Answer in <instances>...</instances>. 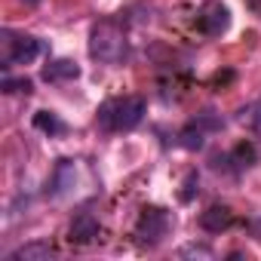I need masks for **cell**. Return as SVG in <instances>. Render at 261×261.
Instances as JSON below:
<instances>
[{"label":"cell","mask_w":261,"mask_h":261,"mask_svg":"<svg viewBox=\"0 0 261 261\" xmlns=\"http://www.w3.org/2000/svg\"><path fill=\"white\" fill-rule=\"evenodd\" d=\"M89 56L98 62H123L126 59V34L117 22H98L89 34Z\"/></svg>","instance_id":"cell-1"},{"label":"cell","mask_w":261,"mask_h":261,"mask_svg":"<svg viewBox=\"0 0 261 261\" xmlns=\"http://www.w3.org/2000/svg\"><path fill=\"white\" fill-rule=\"evenodd\" d=\"M43 53V43L37 37H13L10 31H4V65H31L37 56Z\"/></svg>","instance_id":"cell-2"},{"label":"cell","mask_w":261,"mask_h":261,"mask_svg":"<svg viewBox=\"0 0 261 261\" xmlns=\"http://www.w3.org/2000/svg\"><path fill=\"white\" fill-rule=\"evenodd\" d=\"M166 230H169V218H166L163 209H145V212L139 215V224H136L139 243L154 246V243H160V240L166 237Z\"/></svg>","instance_id":"cell-3"},{"label":"cell","mask_w":261,"mask_h":261,"mask_svg":"<svg viewBox=\"0 0 261 261\" xmlns=\"http://www.w3.org/2000/svg\"><path fill=\"white\" fill-rule=\"evenodd\" d=\"M145 117V101L139 95H129V98H120L114 101V129L117 133H129L136 129Z\"/></svg>","instance_id":"cell-4"},{"label":"cell","mask_w":261,"mask_h":261,"mask_svg":"<svg viewBox=\"0 0 261 261\" xmlns=\"http://www.w3.org/2000/svg\"><path fill=\"white\" fill-rule=\"evenodd\" d=\"M227 25H230V13H227V7H221V4H209V7L200 13V31H203L206 37L224 34Z\"/></svg>","instance_id":"cell-5"},{"label":"cell","mask_w":261,"mask_h":261,"mask_svg":"<svg viewBox=\"0 0 261 261\" xmlns=\"http://www.w3.org/2000/svg\"><path fill=\"white\" fill-rule=\"evenodd\" d=\"M230 224H233V212H230L227 206H221V203L209 206V209L200 215V227L209 230V233H221V230H227Z\"/></svg>","instance_id":"cell-6"},{"label":"cell","mask_w":261,"mask_h":261,"mask_svg":"<svg viewBox=\"0 0 261 261\" xmlns=\"http://www.w3.org/2000/svg\"><path fill=\"white\" fill-rule=\"evenodd\" d=\"M53 255H56V246L49 240H34V243H25L16 252H10V261H49Z\"/></svg>","instance_id":"cell-7"},{"label":"cell","mask_w":261,"mask_h":261,"mask_svg":"<svg viewBox=\"0 0 261 261\" xmlns=\"http://www.w3.org/2000/svg\"><path fill=\"white\" fill-rule=\"evenodd\" d=\"M98 237V221L92 218V215H77L74 221H71V243H77V246H86V243H92Z\"/></svg>","instance_id":"cell-8"},{"label":"cell","mask_w":261,"mask_h":261,"mask_svg":"<svg viewBox=\"0 0 261 261\" xmlns=\"http://www.w3.org/2000/svg\"><path fill=\"white\" fill-rule=\"evenodd\" d=\"M80 77V68L71 62V59H53L46 68H43V80L46 83H59V80H74Z\"/></svg>","instance_id":"cell-9"},{"label":"cell","mask_w":261,"mask_h":261,"mask_svg":"<svg viewBox=\"0 0 261 261\" xmlns=\"http://www.w3.org/2000/svg\"><path fill=\"white\" fill-rule=\"evenodd\" d=\"M71 188H74V163H71V160H62V163L56 166V175H53V188H49V194H53V197H65Z\"/></svg>","instance_id":"cell-10"},{"label":"cell","mask_w":261,"mask_h":261,"mask_svg":"<svg viewBox=\"0 0 261 261\" xmlns=\"http://www.w3.org/2000/svg\"><path fill=\"white\" fill-rule=\"evenodd\" d=\"M178 145L188 148V151H200V148L206 145V139H203V126H197V123L185 126V129H181V136H178Z\"/></svg>","instance_id":"cell-11"},{"label":"cell","mask_w":261,"mask_h":261,"mask_svg":"<svg viewBox=\"0 0 261 261\" xmlns=\"http://www.w3.org/2000/svg\"><path fill=\"white\" fill-rule=\"evenodd\" d=\"M34 126L40 129V133H49V136L65 133V123H62L56 114H49V111H37V114H34Z\"/></svg>","instance_id":"cell-12"},{"label":"cell","mask_w":261,"mask_h":261,"mask_svg":"<svg viewBox=\"0 0 261 261\" xmlns=\"http://www.w3.org/2000/svg\"><path fill=\"white\" fill-rule=\"evenodd\" d=\"M237 120H240L243 126H249V129H258V133H261V101H255V105L243 108Z\"/></svg>","instance_id":"cell-13"},{"label":"cell","mask_w":261,"mask_h":261,"mask_svg":"<svg viewBox=\"0 0 261 261\" xmlns=\"http://www.w3.org/2000/svg\"><path fill=\"white\" fill-rule=\"evenodd\" d=\"M31 89H34V83L28 77H19V80L16 77H4V92H25L28 95Z\"/></svg>","instance_id":"cell-14"},{"label":"cell","mask_w":261,"mask_h":261,"mask_svg":"<svg viewBox=\"0 0 261 261\" xmlns=\"http://www.w3.org/2000/svg\"><path fill=\"white\" fill-rule=\"evenodd\" d=\"M98 126L105 133H114V101H105L98 108Z\"/></svg>","instance_id":"cell-15"},{"label":"cell","mask_w":261,"mask_h":261,"mask_svg":"<svg viewBox=\"0 0 261 261\" xmlns=\"http://www.w3.org/2000/svg\"><path fill=\"white\" fill-rule=\"evenodd\" d=\"M233 160H237V166H252L255 163V148L252 145H240L233 151Z\"/></svg>","instance_id":"cell-16"},{"label":"cell","mask_w":261,"mask_h":261,"mask_svg":"<svg viewBox=\"0 0 261 261\" xmlns=\"http://www.w3.org/2000/svg\"><path fill=\"white\" fill-rule=\"evenodd\" d=\"M200 126H206V129H221V120H218L212 111H206V114H200Z\"/></svg>","instance_id":"cell-17"},{"label":"cell","mask_w":261,"mask_h":261,"mask_svg":"<svg viewBox=\"0 0 261 261\" xmlns=\"http://www.w3.org/2000/svg\"><path fill=\"white\" fill-rule=\"evenodd\" d=\"M194 185H197V175L191 172V175H188V181H185V191H181V200H185V203H188V200L194 197V191H197Z\"/></svg>","instance_id":"cell-18"},{"label":"cell","mask_w":261,"mask_h":261,"mask_svg":"<svg viewBox=\"0 0 261 261\" xmlns=\"http://www.w3.org/2000/svg\"><path fill=\"white\" fill-rule=\"evenodd\" d=\"M181 255H203V258H212V252H209L206 246H185Z\"/></svg>","instance_id":"cell-19"},{"label":"cell","mask_w":261,"mask_h":261,"mask_svg":"<svg viewBox=\"0 0 261 261\" xmlns=\"http://www.w3.org/2000/svg\"><path fill=\"white\" fill-rule=\"evenodd\" d=\"M230 80H233V71H224V74H221V71H218V74H215V77H212V83H215V86H227V83H230Z\"/></svg>","instance_id":"cell-20"},{"label":"cell","mask_w":261,"mask_h":261,"mask_svg":"<svg viewBox=\"0 0 261 261\" xmlns=\"http://www.w3.org/2000/svg\"><path fill=\"white\" fill-rule=\"evenodd\" d=\"M25 4H28V7H34V4H37V0H25Z\"/></svg>","instance_id":"cell-21"}]
</instances>
